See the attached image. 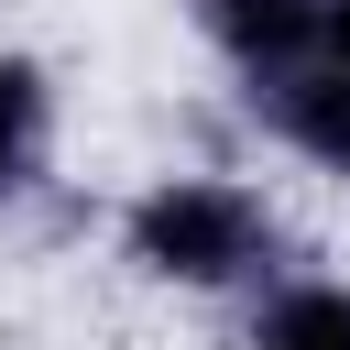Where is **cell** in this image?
<instances>
[{
	"mask_svg": "<svg viewBox=\"0 0 350 350\" xmlns=\"http://www.w3.org/2000/svg\"><path fill=\"white\" fill-rule=\"evenodd\" d=\"M317 11L328 0H197V33L241 66V88H273V77L317 66Z\"/></svg>",
	"mask_w": 350,
	"mask_h": 350,
	"instance_id": "cell-3",
	"label": "cell"
},
{
	"mask_svg": "<svg viewBox=\"0 0 350 350\" xmlns=\"http://www.w3.org/2000/svg\"><path fill=\"white\" fill-rule=\"evenodd\" d=\"M273 208H262V186H241V175H153L131 208H120V252L153 273V284H186V295H230V284H252L262 262H273Z\"/></svg>",
	"mask_w": 350,
	"mask_h": 350,
	"instance_id": "cell-1",
	"label": "cell"
},
{
	"mask_svg": "<svg viewBox=\"0 0 350 350\" xmlns=\"http://www.w3.org/2000/svg\"><path fill=\"white\" fill-rule=\"evenodd\" d=\"M241 98H252V120H262L295 164H317V175L350 186V77H339V66H295V77L241 88Z\"/></svg>",
	"mask_w": 350,
	"mask_h": 350,
	"instance_id": "cell-2",
	"label": "cell"
},
{
	"mask_svg": "<svg viewBox=\"0 0 350 350\" xmlns=\"http://www.w3.org/2000/svg\"><path fill=\"white\" fill-rule=\"evenodd\" d=\"M252 350H350V273H284L252 306Z\"/></svg>",
	"mask_w": 350,
	"mask_h": 350,
	"instance_id": "cell-5",
	"label": "cell"
},
{
	"mask_svg": "<svg viewBox=\"0 0 350 350\" xmlns=\"http://www.w3.org/2000/svg\"><path fill=\"white\" fill-rule=\"evenodd\" d=\"M317 66H339V77H350V0H328V11H317Z\"/></svg>",
	"mask_w": 350,
	"mask_h": 350,
	"instance_id": "cell-6",
	"label": "cell"
},
{
	"mask_svg": "<svg viewBox=\"0 0 350 350\" xmlns=\"http://www.w3.org/2000/svg\"><path fill=\"white\" fill-rule=\"evenodd\" d=\"M55 164V77L44 55H0V197H33Z\"/></svg>",
	"mask_w": 350,
	"mask_h": 350,
	"instance_id": "cell-4",
	"label": "cell"
}]
</instances>
